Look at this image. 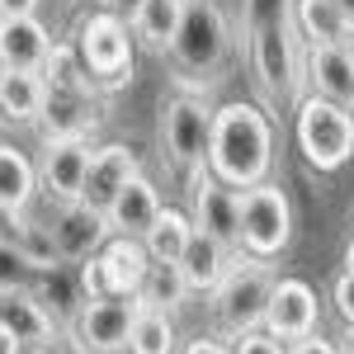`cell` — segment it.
Returning <instances> with one entry per match:
<instances>
[{"mask_svg":"<svg viewBox=\"0 0 354 354\" xmlns=\"http://www.w3.org/2000/svg\"><path fill=\"white\" fill-rule=\"evenodd\" d=\"M208 170L232 189H250L274 170V123L255 104H222L213 109L208 133Z\"/></svg>","mask_w":354,"mask_h":354,"instance_id":"1","label":"cell"},{"mask_svg":"<svg viewBox=\"0 0 354 354\" xmlns=\"http://www.w3.org/2000/svg\"><path fill=\"white\" fill-rule=\"evenodd\" d=\"M232 53V19L218 0H185V19L170 43V62L180 66L185 81L213 85L222 62Z\"/></svg>","mask_w":354,"mask_h":354,"instance_id":"2","label":"cell"},{"mask_svg":"<svg viewBox=\"0 0 354 354\" xmlns=\"http://www.w3.org/2000/svg\"><path fill=\"white\" fill-rule=\"evenodd\" d=\"M250 43V66H255V85L270 104H298L302 85H307V62L298 57V24L293 15L270 19L255 33H245Z\"/></svg>","mask_w":354,"mask_h":354,"instance_id":"3","label":"cell"},{"mask_svg":"<svg viewBox=\"0 0 354 354\" xmlns=\"http://www.w3.org/2000/svg\"><path fill=\"white\" fill-rule=\"evenodd\" d=\"M274 270L270 260H250L241 255L232 274L218 283V293L208 298V312H213V326H218L222 340H236L245 330H260L265 326V312H270V298H274Z\"/></svg>","mask_w":354,"mask_h":354,"instance_id":"4","label":"cell"},{"mask_svg":"<svg viewBox=\"0 0 354 354\" xmlns=\"http://www.w3.org/2000/svg\"><path fill=\"white\" fill-rule=\"evenodd\" d=\"M133 53H137L133 28L113 10H95L76 24V57L100 90H118V85L133 81Z\"/></svg>","mask_w":354,"mask_h":354,"instance_id":"5","label":"cell"},{"mask_svg":"<svg viewBox=\"0 0 354 354\" xmlns=\"http://www.w3.org/2000/svg\"><path fill=\"white\" fill-rule=\"evenodd\" d=\"M293 137H298L302 161L312 170H322V175H330L354 156V113L322 100V95H307V100H298Z\"/></svg>","mask_w":354,"mask_h":354,"instance_id":"6","label":"cell"},{"mask_svg":"<svg viewBox=\"0 0 354 354\" xmlns=\"http://www.w3.org/2000/svg\"><path fill=\"white\" fill-rule=\"evenodd\" d=\"M293 241V203L279 180L241 189V250L250 260H274Z\"/></svg>","mask_w":354,"mask_h":354,"instance_id":"7","label":"cell"},{"mask_svg":"<svg viewBox=\"0 0 354 354\" xmlns=\"http://www.w3.org/2000/svg\"><path fill=\"white\" fill-rule=\"evenodd\" d=\"M137 312H142V298L137 293H100V298H85L76 307V317H71V335H76L81 354L128 350Z\"/></svg>","mask_w":354,"mask_h":354,"instance_id":"8","label":"cell"},{"mask_svg":"<svg viewBox=\"0 0 354 354\" xmlns=\"http://www.w3.org/2000/svg\"><path fill=\"white\" fill-rule=\"evenodd\" d=\"M189 218L198 232L222 241L232 255H245L241 250V189L222 185L208 170V161L189 170Z\"/></svg>","mask_w":354,"mask_h":354,"instance_id":"9","label":"cell"},{"mask_svg":"<svg viewBox=\"0 0 354 354\" xmlns=\"http://www.w3.org/2000/svg\"><path fill=\"white\" fill-rule=\"evenodd\" d=\"M208 133H213V109L198 95H170L161 104V142L170 165L189 175L194 165L208 161Z\"/></svg>","mask_w":354,"mask_h":354,"instance_id":"10","label":"cell"},{"mask_svg":"<svg viewBox=\"0 0 354 354\" xmlns=\"http://www.w3.org/2000/svg\"><path fill=\"white\" fill-rule=\"evenodd\" d=\"M90 137H43L38 156V189L53 194L57 203H81L85 175H90Z\"/></svg>","mask_w":354,"mask_h":354,"instance_id":"11","label":"cell"},{"mask_svg":"<svg viewBox=\"0 0 354 354\" xmlns=\"http://www.w3.org/2000/svg\"><path fill=\"white\" fill-rule=\"evenodd\" d=\"M147 265H151V255H147V245L137 236H113L81 270V279L90 288V298H100V293H137L142 279H147Z\"/></svg>","mask_w":354,"mask_h":354,"instance_id":"12","label":"cell"},{"mask_svg":"<svg viewBox=\"0 0 354 354\" xmlns=\"http://www.w3.org/2000/svg\"><path fill=\"white\" fill-rule=\"evenodd\" d=\"M317 322H322V307H317V293L307 279H279L274 283L270 312H265V330L274 340L293 345V340H307L317 335Z\"/></svg>","mask_w":354,"mask_h":354,"instance_id":"13","label":"cell"},{"mask_svg":"<svg viewBox=\"0 0 354 354\" xmlns=\"http://www.w3.org/2000/svg\"><path fill=\"white\" fill-rule=\"evenodd\" d=\"M57 317L33 288H0V340H24V345H53L57 350Z\"/></svg>","mask_w":354,"mask_h":354,"instance_id":"14","label":"cell"},{"mask_svg":"<svg viewBox=\"0 0 354 354\" xmlns=\"http://www.w3.org/2000/svg\"><path fill=\"white\" fill-rule=\"evenodd\" d=\"M133 175H142V170H137V151L128 147V142H104V147H95L90 175H85V189H81V203L90 208V213H104Z\"/></svg>","mask_w":354,"mask_h":354,"instance_id":"15","label":"cell"},{"mask_svg":"<svg viewBox=\"0 0 354 354\" xmlns=\"http://www.w3.org/2000/svg\"><path fill=\"white\" fill-rule=\"evenodd\" d=\"M53 48H57L53 28L43 24L38 15L0 19V66H10V71H43Z\"/></svg>","mask_w":354,"mask_h":354,"instance_id":"16","label":"cell"},{"mask_svg":"<svg viewBox=\"0 0 354 354\" xmlns=\"http://www.w3.org/2000/svg\"><path fill=\"white\" fill-rule=\"evenodd\" d=\"M161 189L147 180V175H133L123 189H118V198H113L109 208H104V222H109V236H147V227L161 218Z\"/></svg>","mask_w":354,"mask_h":354,"instance_id":"17","label":"cell"},{"mask_svg":"<svg viewBox=\"0 0 354 354\" xmlns=\"http://www.w3.org/2000/svg\"><path fill=\"white\" fill-rule=\"evenodd\" d=\"M307 85L354 113V48H307Z\"/></svg>","mask_w":354,"mask_h":354,"instance_id":"18","label":"cell"},{"mask_svg":"<svg viewBox=\"0 0 354 354\" xmlns=\"http://www.w3.org/2000/svg\"><path fill=\"white\" fill-rule=\"evenodd\" d=\"M241 255H232L222 241H213L208 232H198L194 227L189 245H185V255H180V274H185V283H189V293H203V298H213L218 293V283L232 274Z\"/></svg>","mask_w":354,"mask_h":354,"instance_id":"19","label":"cell"},{"mask_svg":"<svg viewBox=\"0 0 354 354\" xmlns=\"http://www.w3.org/2000/svg\"><path fill=\"white\" fill-rule=\"evenodd\" d=\"M293 24L307 48H354V19L340 0H293Z\"/></svg>","mask_w":354,"mask_h":354,"instance_id":"20","label":"cell"},{"mask_svg":"<svg viewBox=\"0 0 354 354\" xmlns=\"http://www.w3.org/2000/svg\"><path fill=\"white\" fill-rule=\"evenodd\" d=\"M48 95L53 85L43 71H10L0 66V118L10 123H38L48 109Z\"/></svg>","mask_w":354,"mask_h":354,"instance_id":"21","label":"cell"},{"mask_svg":"<svg viewBox=\"0 0 354 354\" xmlns=\"http://www.w3.org/2000/svg\"><path fill=\"white\" fill-rule=\"evenodd\" d=\"M109 236L104 213H90L85 203H62V222L53 227V241L62 250V260H90Z\"/></svg>","mask_w":354,"mask_h":354,"instance_id":"22","label":"cell"},{"mask_svg":"<svg viewBox=\"0 0 354 354\" xmlns=\"http://www.w3.org/2000/svg\"><path fill=\"white\" fill-rule=\"evenodd\" d=\"M95 128H100L95 95H76V90H53V95H48L43 137H90Z\"/></svg>","mask_w":354,"mask_h":354,"instance_id":"23","label":"cell"},{"mask_svg":"<svg viewBox=\"0 0 354 354\" xmlns=\"http://www.w3.org/2000/svg\"><path fill=\"white\" fill-rule=\"evenodd\" d=\"M38 198V165L24 151H15L10 142H0V213L24 218Z\"/></svg>","mask_w":354,"mask_h":354,"instance_id":"24","label":"cell"},{"mask_svg":"<svg viewBox=\"0 0 354 354\" xmlns=\"http://www.w3.org/2000/svg\"><path fill=\"white\" fill-rule=\"evenodd\" d=\"M180 19H185V0H142L137 15L128 19V28L147 53H170Z\"/></svg>","mask_w":354,"mask_h":354,"instance_id":"25","label":"cell"},{"mask_svg":"<svg viewBox=\"0 0 354 354\" xmlns=\"http://www.w3.org/2000/svg\"><path fill=\"white\" fill-rule=\"evenodd\" d=\"M189 236H194V218H189V213H185V208H161V218L147 227L142 245H147L151 260H161V265H180V255H185Z\"/></svg>","mask_w":354,"mask_h":354,"instance_id":"26","label":"cell"},{"mask_svg":"<svg viewBox=\"0 0 354 354\" xmlns=\"http://www.w3.org/2000/svg\"><path fill=\"white\" fill-rule=\"evenodd\" d=\"M180 345V330H175V312H161V307H147L137 312L133 335H128V354H175Z\"/></svg>","mask_w":354,"mask_h":354,"instance_id":"27","label":"cell"},{"mask_svg":"<svg viewBox=\"0 0 354 354\" xmlns=\"http://www.w3.org/2000/svg\"><path fill=\"white\" fill-rule=\"evenodd\" d=\"M137 298L147 302V307H161V312H180L194 293H189V283H185V274H180V265H161V260H151V265H147V279H142V288H137Z\"/></svg>","mask_w":354,"mask_h":354,"instance_id":"28","label":"cell"},{"mask_svg":"<svg viewBox=\"0 0 354 354\" xmlns=\"http://www.w3.org/2000/svg\"><path fill=\"white\" fill-rule=\"evenodd\" d=\"M28 274H38V270L24 255V245L0 241V288H28Z\"/></svg>","mask_w":354,"mask_h":354,"instance_id":"29","label":"cell"},{"mask_svg":"<svg viewBox=\"0 0 354 354\" xmlns=\"http://www.w3.org/2000/svg\"><path fill=\"white\" fill-rule=\"evenodd\" d=\"M232 350H236V354H288V345H283V340H274L270 330L260 326V330L236 335V340H232Z\"/></svg>","mask_w":354,"mask_h":354,"instance_id":"30","label":"cell"},{"mask_svg":"<svg viewBox=\"0 0 354 354\" xmlns=\"http://www.w3.org/2000/svg\"><path fill=\"white\" fill-rule=\"evenodd\" d=\"M330 302H335V312H340L345 330H354V274H345V270H340L335 288H330Z\"/></svg>","mask_w":354,"mask_h":354,"instance_id":"31","label":"cell"},{"mask_svg":"<svg viewBox=\"0 0 354 354\" xmlns=\"http://www.w3.org/2000/svg\"><path fill=\"white\" fill-rule=\"evenodd\" d=\"M185 354H236L222 335H198V340H189L185 345Z\"/></svg>","mask_w":354,"mask_h":354,"instance_id":"32","label":"cell"},{"mask_svg":"<svg viewBox=\"0 0 354 354\" xmlns=\"http://www.w3.org/2000/svg\"><path fill=\"white\" fill-rule=\"evenodd\" d=\"M288 354H340V345H330V340H322V335H307V340H293Z\"/></svg>","mask_w":354,"mask_h":354,"instance_id":"33","label":"cell"},{"mask_svg":"<svg viewBox=\"0 0 354 354\" xmlns=\"http://www.w3.org/2000/svg\"><path fill=\"white\" fill-rule=\"evenodd\" d=\"M15 15H38V0H0V19H15Z\"/></svg>","mask_w":354,"mask_h":354,"instance_id":"34","label":"cell"},{"mask_svg":"<svg viewBox=\"0 0 354 354\" xmlns=\"http://www.w3.org/2000/svg\"><path fill=\"white\" fill-rule=\"evenodd\" d=\"M5 354H57V350H53V345H24V340H10Z\"/></svg>","mask_w":354,"mask_h":354,"instance_id":"35","label":"cell"},{"mask_svg":"<svg viewBox=\"0 0 354 354\" xmlns=\"http://www.w3.org/2000/svg\"><path fill=\"white\" fill-rule=\"evenodd\" d=\"M137 5H142V0H104V10L123 15V19H133V15H137Z\"/></svg>","mask_w":354,"mask_h":354,"instance_id":"36","label":"cell"},{"mask_svg":"<svg viewBox=\"0 0 354 354\" xmlns=\"http://www.w3.org/2000/svg\"><path fill=\"white\" fill-rule=\"evenodd\" d=\"M345 274H354V236H350V245H345Z\"/></svg>","mask_w":354,"mask_h":354,"instance_id":"37","label":"cell"},{"mask_svg":"<svg viewBox=\"0 0 354 354\" xmlns=\"http://www.w3.org/2000/svg\"><path fill=\"white\" fill-rule=\"evenodd\" d=\"M340 354H354V330L345 335V350H340Z\"/></svg>","mask_w":354,"mask_h":354,"instance_id":"38","label":"cell"},{"mask_svg":"<svg viewBox=\"0 0 354 354\" xmlns=\"http://www.w3.org/2000/svg\"><path fill=\"white\" fill-rule=\"evenodd\" d=\"M340 10H345V15H350V19H354V0H340Z\"/></svg>","mask_w":354,"mask_h":354,"instance_id":"39","label":"cell"}]
</instances>
